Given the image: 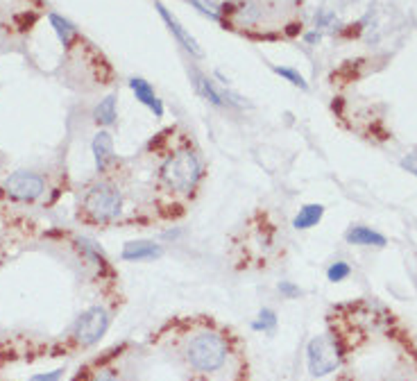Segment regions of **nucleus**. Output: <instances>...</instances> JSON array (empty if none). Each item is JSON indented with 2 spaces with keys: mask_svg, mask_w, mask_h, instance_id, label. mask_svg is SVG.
<instances>
[{
  "mask_svg": "<svg viewBox=\"0 0 417 381\" xmlns=\"http://www.w3.org/2000/svg\"><path fill=\"white\" fill-rule=\"evenodd\" d=\"M191 82H193V89L202 100H206L208 105L213 107H227L225 105V98H222V89H218L213 84V80H208L204 73H200L197 68L191 71Z\"/></svg>",
  "mask_w": 417,
  "mask_h": 381,
  "instance_id": "10",
  "label": "nucleus"
},
{
  "mask_svg": "<svg viewBox=\"0 0 417 381\" xmlns=\"http://www.w3.org/2000/svg\"><path fill=\"white\" fill-rule=\"evenodd\" d=\"M306 359H308V372L313 377L331 375L336 368H341L343 352L341 345L336 343L334 336H315L306 347Z\"/></svg>",
  "mask_w": 417,
  "mask_h": 381,
  "instance_id": "4",
  "label": "nucleus"
},
{
  "mask_svg": "<svg viewBox=\"0 0 417 381\" xmlns=\"http://www.w3.org/2000/svg\"><path fill=\"white\" fill-rule=\"evenodd\" d=\"M191 3L195 5L204 17L213 19V21L222 19V3H218V0H191Z\"/></svg>",
  "mask_w": 417,
  "mask_h": 381,
  "instance_id": "17",
  "label": "nucleus"
},
{
  "mask_svg": "<svg viewBox=\"0 0 417 381\" xmlns=\"http://www.w3.org/2000/svg\"><path fill=\"white\" fill-rule=\"evenodd\" d=\"M401 168L408 170V173H413L417 177V152L415 154H408V157L401 159Z\"/></svg>",
  "mask_w": 417,
  "mask_h": 381,
  "instance_id": "21",
  "label": "nucleus"
},
{
  "mask_svg": "<svg viewBox=\"0 0 417 381\" xmlns=\"http://www.w3.org/2000/svg\"><path fill=\"white\" fill-rule=\"evenodd\" d=\"M254 329L257 331H272L275 327H277V316H275V311H270V309H264L259 313V320L252 325Z\"/></svg>",
  "mask_w": 417,
  "mask_h": 381,
  "instance_id": "19",
  "label": "nucleus"
},
{
  "mask_svg": "<svg viewBox=\"0 0 417 381\" xmlns=\"http://www.w3.org/2000/svg\"><path fill=\"white\" fill-rule=\"evenodd\" d=\"M320 39H322V34L318 32V30H315V32H306V34H304V41H306V43H311V45L320 43Z\"/></svg>",
  "mask_w": 417,
  "mask_h": 381,
  "instance_id": "23",
  "label": "nucleus"
},
{
  "mask_svg": "<svg viewBox=\"0 0 417 381\" xmlns=\"http://www.w3.org/2000/svg\"><path fill=\"white\" fill-rule=\"evenodd\" d=\"M3 189L19 202H36L45 193V180L32 170H17L3 182Z\"/></svg>",
  "mask_w": 417,
  "mask_h": 381,
  "instance_id": "6",
  "label": "nucleus"
},
{
  "mask_svg": "<svg viewBox=\"0 0 417 381\" xmlns=\"http://www.w3.org/2000/svg\"><path fill=\"white\" fill-rule=\"evenodd\" d=\"M345 240L350 245H374V247H383L385 245V236L374 231L372 227H363V225H354L345 231Z\"/></svg>",
  "mask_w": 417,
  "mask_h": 381,
  "instance_id": "12",
  "label": "nucleus"
},
{
  "mask_svg": "<svg viewBox=\"0 0 417 381\" xmlns=\"http://www.w3.org/2000/svg\"><path fill=\"white\" fill-rule=\"evenodd\" d=\"M279 291L286 295V298H295V295L302 293V291L297 289V286H292L290 282H281V284H279Z\"/></svg>",
  "mask_w": 417,
  "mask_h": 381,
  "instance_id": "22",
  "label": "nucleus"
},
{
  "mask_svg": "<svg viewBox=\"0 0 417 381\" xmlns=\"http://www.w3.org/2000/svg\"><path fill=\"white\" fill-rule=\"evenodd\" d=\"M109 329V313L103 307H91L73 325V338L80 347L96 345Z\"/></svg>",
  "mask_w": 417,
  "mask_h": 381,
  "instance_id": "5",
  "label": "nucleus"
},
{
  "mask_svg": "<svg viewBox=\"0 0 417 381\" xmlns=\"http://www.w3.org/2000/svg\"><path fill=\"white\" fill-rule=\"evenodd\" d=\"M127 84H129V89H132V93L136 96L138 103L148 107L150 112L157 116V119H164L166 107H164V103H161V98L154 93L152 84L148 80H143V77H129Z\"/></svg>",
  "mask_w": 417,
  "mask_h": 381,
  "instance_id": "9",
  "label": "nucleus"
},
{
  "mask_svg": "<svg viewBox=\"0 0 417 381\" xmlns=\"http://www.w3.org/2000/svg\"><path fill=\"white\" fill-rule=\"evenodd\" d=\"M350 272H352L350 263H345V261H336V263H331V266H329V270H327V279H329V282H343V279L350 277Z\"/></svg>",
  "mask_w": 417,
  "mask_h": 381,
  "instance_id": "18",
  "label": "nucleus"
},
{
  "mask_svg": "<svg viewBox=\"0 0 417 381\" xmlns=\"http://www.w3.org/2000/svg\"><path fill=\"white\" fill-rule=\"evenodd\" d=\"M186 359L200 372H215L227 361V343L220 333L202 331L191 338L186 347Z\"/></svg>",
  "mask_w": 417,
  "mask_h": 381,
  "instance_id": "3",
  "label": "nucleus"
},
{
  "mask_svg": "<svg viewBox=\"0 0 417 381\" xmlns=\"http://www.w3.org/2000/svg\"><path fill=\"white\" fill-rule=\"evenodd\" d=\"M154 7H157V12H159L161 21H164L166 25H168V30H171V34L177 39V43H180L182 48L186 50L189 54H193V57H204V50L200 48V43L195 41V37H193V34L189 32V30L184 28L180 21H177L175 14H173L171 10H168L166 5H161L159 0H157V3H154Z\"/></svg>",
  "mask_w": 417,
  "mask_h": 381,
  "instance_id": "7",
  "label": "nucleus"
},
{
  "mask_svg": "<svg viewBox=\"0 0 417 381\" xmlns=\"http://www.w3.org/2000/svg\"><path fill=\"white\" fill-rule=\"evenodd\" d=\"M159 180L175 196H193L204 180V163L193 147H180L161 163Z\"/></svg>",
  "mask_w": 417,
  "mask_h": 381,
  "instance_id": "1",
  "label": "nucleus"
},
{
  "mask_svg": "<svg viewBox=\"0 0 417 381\" xmlns=\"http://www.w3.org/2000/svg\"><path fill=\"white\" fill-rule=\"evenodd\" d=\"M272 71L279 75V77H284V80H288L292 87H299L302 91H306L308 89V84H306V80H304V75L299 73V71H295V68H288V66H272Z\"/></svg>",
  "mask_w": 417,
  "mask_h": 381,
  "instance_id": "16",
  "label": "nucleus"
},
{
  "mask_svg": "<svg viewBox=\"0 0 417 381\" xmlns=\"http://www.w3.org/2000/svg\"><path fill=\"white\" fill-rule=\"evenodd\" d=\"M82 214L94 223H114L122 214V193L111 182L89 186L82 198Z\"/></svg>",
  "mask_w": 417,
  "mask_h": 381,
  "instance_id": "2",
  "label": "nucleus"
},
{
  "mask_svg": "<svg viewBox=\"0 0 417 381\" xmlns=\"http://www.w3.org/2000/svg\"><path fill=\"white\" fill-rule=\"evenodd\" d=\"M324 216V207L322 205H304L299 209V214L292 218V227L295 229H311L315 227Z\"/></svg>",
  "mask_w": 417,
  "mask_h": 381,
  "instance_id": "14",
  "label": "nucleus"
},
{
  "mask_svg": "<svg viewBox=\"0 0 417 381\" xmlns=\"http://www.w3.org/2000/svg\"><path fill=\"white\" fill-rule=\"evenodd\" d=\"M91 154H94L96 170L100 175L107 173V168L116 163V150H114V136L107 130H100L91 141Z\"/></svg>",
  "mask_w": 417,
  "mask_h": 381,
  "instance_id": "8",
  "label": "nucleus"
},
{
  "mask_svg": "<svg viewBox=\"0 0 417 381\" xmlns=\"http://www.w3.org/2000/svg\"><path fill=\"white\" fill-rule=\"evenodd\" d=\"M48 21H50V28L55 30L59 43L66 45V48H71V45L77 41V39H80V32H77V28H75L68 19L61 17V14L50 12V14H48Z\"/></svg>",
  "mask_w": 417,
  "mask_h": 381,
  "instance_id": "13",
  "label": "nucleus"
},
{
  "mask_svg": "<svg viewBox=\"0 0 417 381\" xmlns=\"http://www.w3.org/2000/svg\"><path fill=\"white\" fill-rule=\"evenodd\" d=\"M164 254V247L154 240H129L122 247V259L125 261H150L159 259Z\"/></svg>",
  "mask_w": 417,
  "mask_h": 381,
  "instance_id": "11",
  "label": "nucleus"
},
{
  "mask_svg": "<svg viewBox=\"0 0 417 381\" xmlns=\"http://www.w3.org/2000/svg\"><path fill=\"white\" fill-rule=\"evenodd\" d=\"M61 375L64 370H52V372H41V375H32L28 381H61Z\"/></svg>",
  "mask_w": 417,
  "mask_h": 381,
  "instance_id": "20",
  "label": "nucleus"
},
{
  "mask_svg": "<svg viewBox=\"0 0 417 381\" xmlns=\"http://www.w3.org/2000/svg\"><path fill=\"white\" fill-rule=\"evenodd\" d=\"M116 119H118V114H116V96L103 98L94 109V121L100 127H111L116 125Z\"/></svg>",
  "mask_w": 417,
  "mask_h": 381,
  "instance_id": "15",
  "label": "nucleus"
}]
</instances>
